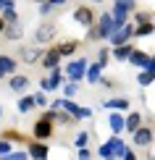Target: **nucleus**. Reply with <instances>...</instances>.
I'll return each mask as SVG.
<instances>
[{
    "mask_svg": "<svg viewBox=\"0 0 155 160\" xmlns=\"http://www.w3.org/2000/svg\"><path fill=\"white\" fill-rule=\"evenodd\" d=\"M124 152H126V142L121 139V134H113L108 142H103L97 147L100 158H124Z\"/></svg>",
    "mask_w": 155,
    "mask_h": 160,
    "instance_id": "f257e3e1",
    "label": "nucleus"
},
{
    "mask_svg": "<svg viewBox=\"0 0 155 160\" xmlns=\"http://www.w3.org/2000/svg\"><path fill=\"white\" fill-rule=\"evenodd\" d=\"M55 37H58V24H53V21H45L34 29V45H48Z\"/></svg>",
    "mask_w": 155,
    "mask_h": 160,
    "instance_id": "f03ea898",
    "label": "nucleus"
},
{
    "mask_svg": "<svg viewBox=\"0 0 155 160\" xmlns=\"http://www.w3.org/2000/svg\"><path fill=\"white\" fill-rule=\"evenodd\" d=\"M134 32H137V26L126 21L124 26H118V29L113 32V34L108 37V39H111V45H113V48H118V45H124V42H132V37H134Z\"/></svg>",
    "mask_w": 155,
    "mask_h": 160,
    "instance_id": "7ed1b4c3",
    "label": "nucleus"
},
{
    "mask_svg": "<svg viewBox=\"0 0 155 160\" xmlns=\"http://www.w3.org/2000/svg\"><path fill=\"white\" fill-rule=\"evenodd\" d=\"M87 58H76V61H71L69 66H66V79L69 82H79V79L87 76Z\"/></svg>",
    "mask_w": 155,
    "mask_h": 160,
    "instance_id": "20e7f679",
    "label": "nucleus"
},
{
    "mask_svg": "<svg viewBox=\"0 0 155 160\" xmlns=\"http://www.w3.org/2000/svg\"><path fill=\"white\" fill-rule=\"evenodd\" d=\"M63 79H66V71H60V68H50V76H45L42 82H39V87H42L45 92H55L63 87Z\"/></svg>",
    "mask_w": 155,
    "mask_h": 160,
    "instance_id": "39448f33",
    "label": "nucleus"
},
{
    "mask_svg": "<svg viewBox=\"0 0 155 160\" xmlns=\"http://www.w3.org/2000/svg\"><path fill=\"white\" fill-rule=\"evenodd\" d=\"M152 139H155V134H152L150 126H139V129L132 134V144H134V147H139V150H147L152 144Z\"/></svg>",
    "mask_w": 155,
    "mask_h": 160,
    "instance_id": "423d86ee",
    "label": "nucleus"
},
{
    "mask_svg": "<svg viewBox=\"0 0 155 160\" xmlns=\"http://www.w3.org/2000/svg\"><path fill=\"white\" fill-rule=\"evenodd\" d=\"M18 58L26 63V66H34L42 61V50H39V45H24L21 50H18Z\"/></svg>",
    "mask_w": 155,
    "mask_h": 160,
    "instance_id": "0eeeda50",
    "label": "nucleus"
},
{
    "mask_svg": "<svg viewBox=\"0 0 155 160\" xmlns=\"http://www.w3.org/2000/svg\"><path fill=\"white\" fill-rule=\"evenodd\" d=\"M71 16H74V21H76L79 26H92L95 24V11H92L90 5H79Z\"/></svg>",
    "mask_w": 155,
    "mask_h": 160,
    "instance_id": "6e6552de",
    "label": "nucleus"
},
{
    "mask_svg": "<svg viewBox=\"0 0 155 160\" xmlns=\"http://www.w3.org/2000/svg\"><path fill=\"white\" fill-rule=\"evenodd\" d=\"M53 121H48V118L39 116V121L34 123V129H32V134H34V139H50L53 137Z\"/></svg>",
    "mask_w": 155,
    "mask_h": 160,
    "instance_id": "1a4fd4ad",
    "label": "nucleus"
},
{
    "mask_svg": "<svg viewBox=\"0 0 155 160\" xmlns=\"http://www.w3.org/2000/svg\"><path fill=\"white\" fill-rule=\"evenodd\" d=\"M60 58H63V52H60V48L55 45V48H50V50H48V52H45V55H42V61H39V63H42L45 68L50 71V68H58Z\"/></svg>",
    "mask_w": 155,
    "mask_h": 160,
    "instance_id": "9d476101",
    "label": "nucleus"
},
{
    "mask_svg": "<svg viewBox=\"0 0 155 160\" xmlns=\"http://www.w3.org/2000/svg\"><path fill=\"white\" fill-rule=\"evenodd\" d=\"M150 61H152L150 52L137 50V48H134V50H132V55H129V63H132V66H137V68H150Z\"/></svg>",
    "mask_w": 155,
    "mask_h": 160,
    "instance_id": "9b49d317",
    "label": "nucleus"
},
{
    "mask_svg": "<svg viewBox=\"0 0 155 160\" xmlns=\"http://www.w3.org/2000/svg\"><path fill=\"white\" fill-rule=\"evenodd\" d=\"M3 37L8 39V42H16V39H21V37H24V26H21V21H11V24H5Z\"/></svg>",
    "mask_w": 155,
    "mask_h": 160,
    "instance_id": "f8f14e48",
    "label": "nucleus"
},
{
    "mask_svg": "<svg viewBox=\"0 0 155 160\" xmlns=\"http://www.w3.org/2000/svg\"><path fill=\"white\" fill-rule=\"evenodd\" d=\"M108 126H111L113 134H121V131H126V118L121 116V110H113L111 116H108Z\"/></svg>",
    "mask_w": 155,
    "mask_h": 160,
    "instance_id": "ddd939ff",
    "label": "nucleus"
},
{
    "mask_svg": "<svg viewBox=\"0 0 155 160\" xmlns=\"http://www.w3.org/2000/svg\"><path fill=\"white\" fill-rule=\"evenodd\" d=\"M16 74V58L13 55H0V79Z\"/></svg>",
    "mask_w": 155,
    "mask_h": 160,
    "instance_id": "4468645a",
    "label": "nucleus"
},
{
    "mask_svg": "<svg viewBox=\"0 0 155 160\" xmlns=\"http://www.w3.org/2000/svg\"><path fill=\"white\" fill-rule=\"evenodd\" d=\"M29 84H32V79L24 76V74H13V79L8 82L11 92H26V89H29Z\"/></svg>",
    "mask_w": 155,
    "mask_h": 160,
    "instance_id": "2eb2a0df",
    "label": "nucleus"
},
{
    "mask_svg": "<svg viewBox=\"0 0 155 160\" xmlns=\"http://www.w3.org/2000/svg\"><path fill=\"white\" fill-rule=\"evenodd\" d=\"M103 68H105V66L103 63H90V66H87V82H90V84H97L100 82V76H103Z\"/></svg>",
    "mask_w": 155,
    "mask_h": 160,
    "instance_id": "dca6fc26",
    "label": "nucleus"
},
{
    "mask_svg": "<svg viewBox=\"0 0 155 160\" xmlns=\"http://www.w3.org/2000/svg\"><path fill=\"white\" fill-rule=\"evenodd\" d=\"M87 39H90V42H100V39H108V32H105L100 24H92V26H87Z\"/></svg>",
    "mask_w": 155,
    "mask_h": 160,
    "instance_id": "f3484780",
    "label": "nucleus"
},
{
    "mask_svg": "<svg viewBox=\"0 0 155 160\" xmlns=\"http://www.w3.org/2000/svg\"><path fill=\"white\" fill-rule=\"evenodd\" d=\"M50 147L45 142H29V158H48Z\"/></svg>",
    "mask_w": 155,
    "mask_h": 160,
    "instance_id": "a211bd4d",
    "label": "nucleus"
},
{
    "mask_svg": "<svg viewBox=\"0 0 155 160\" xmlns=\"http://www.w3.org/2000/svg\"><path fill=\"white\" fill-rule=\"evenodd\" d=\"M139 126H142V113H139V110L129 113V116H126V131H129V134H134Z\"/></svg>",
    "mask_w": 155,
    "mask_h": 160,
    "instance_id": "6ab92c4d",
    "label": "nucleus"
},
{
    "mask_svg": "<svg viewBox=\"0 0 155 160\" xmlns=\"http://www.w3.org/2000/svg\"><path fill=\"white\" fill-rule=\"evenodd\" d=\"M132 50H134V45L132 42H124V45H118V48H113V58H116V61H129Z\"/></svg>",
    "mask_w": 155,
    "mask_h": 160,
    "instance_id": "aec40b11",
    "label": "nucleus"
},
{
    "mask_svg": "<svg viewBox=\"0 0 155 160\" xmlns=\"http://www.w3.org/2000/svg\"><path fill=\"white\" fill-rule=\"evenodd\" d=\"M74 121H76V118H74L66 108H55V123L58 126H71Z\"/></svg>",
    "mask_w": 155,
    "mask_h": 160,
    "instance_id": "412c9836",
    "label": "nucleus"
},
{
    "mask_svg": "<svg viewBox=\"0 0 155 160\" xmlns=\"http://www.w3.org/2000/svg\"><path fill=\"white\" fill-rule=\"evenodd\" d=\"M129 13H132V11L121 8V5H113V18H116V29H118V26H124L126 21H129Z\"/></svg>",
    "mask_w": 155,
    "mask_h": 160,
    "instance_id": "4be33fe9",
    "label": "nucleus"
},
{
    "mask_svg": "<svg viewBox=\"0 0 155 160\" xmlns=\"http://www.w3.org/2000/svg\"><path fill=\"white\" fill-rule=\"evenodd\" d=\"M37 108V100H34V95H24L21 100H18V110L21 113H32Z\"/></svg>",
    "mask_w": 155,
    "mask_h": 160,
    "instance_id": "5701e85b",
    "label": "nucleus"
},
{
    "mask_svg": "<svg viewBox=\"0 0 155 160\" xmlns=\"http://www.w3.org/2000/svg\"><path fill=\"white\" fill-rule=\"evenodd\" d=\"M105 108H108V110H126V108H129V100H126V97H113V100H105Z\"/></svg>",
    "mask_w": 155,
    "mask_h": 160,
    "instance_id": "b1692460",
    "label": "nucleus"
},
{
    "mask_svg": "<svg viewBox=\"0 0 155 160\" xmlns=\"http://www.w3.org/2000/svg\"><path fill=\"white\" fill-rule=\"evenodd\" d=\"M152 82H155V71H150V68H139L137 84H139V87H150Z\"/></svg>",
    "mask_w": 155,
    "mask_h": 160,
    "instance_id": "393cba45",
    "label": "nucleus"
},
{
    "mask_svg": "<svg viewBox=\"0 0 155 160\" xmlns=\"http://www.w3.org/2000/svg\"><path fill=\"white\" fill-rule=\"evenodd\" d=\"M79 45L82 42H76V39H66V42H60L58 48H60V52H63V58H69V55H74V52L79 50Z\"/></svg>",
    "mask_w": 155,
    "mask_h": 160,
    "instance_id": "a878e982",
    "label": "nucleus"
},
{
    "mask_svg": "<svg viewBox=\"0 0 155 160\" xmlns=\"http://www.w3.org/2000/svg\"><path fill=\"white\" fill-rule=\"evenodd\" d=\"M150 34H155V21L137 24V32H134V37H150Z\"/></svg>",
    "mask_w": 155,
    "mask_h": 160,
    "instance_id": "bb28decb",
    "label": "nucleus"
},
{
    "mask_svg": "<svg viewBox=\"0 0 155 160\" xmlns=\"http://www.w3.org/2000/svg\"><path fill=\"white\" fill-rule=\"evenodd\" d=\"M0 13H3V18H5V21H18V13H16V5H5V8L3 11H0Z\"/></svg>",
    "mask_w": 155,
    "mask_h": 160,
    "instance_id": "cd10ccee",
    "label": "nucleus"
},
{
    "mask_svg": "<svg viewBox=\"0 0 155 160\" xmlns=\"http://www.w3.org/2000/svg\"><path fill=\"white\" fill-rule=\"evenodd\" d=\"M63 95H66V97L79 95V82H66V87H63Z\"/></svg>",
    "mask_w": 155,
    "mask_h": 160,
    "instance_id": "c85d7f7f",
    "label": "nucleus"
},
{
    "mask_svg": "<svg viewBox=\"0 0 155 160\" xmlns=\"http://www.w3.org/2000/svg\"><path fill=\"white\" fill-rule=\"evenodd\" d=\"M11 139H5V137H0V158H8L11 155Z\"/></svg>",
    "mask_w": 155,
    "mask_h": 160,
    "instance_id": "c756f323",
    "label": "nucleus"
},
{
    "mask_svg": "<svg viewBox=\"0 0 155 160\" xmlns=\"http://www.w3.org/2000/svg\"><path fill=\"white\" fill-rule=\"evenodd\" d=\"M113 5H121V8H126V11H137V0H113Z\"/></svg>",
    "mask_w": 155,
    "mask_h": 160,
    "instance_id": "7c9ffc66",
    "label": "nucleus"
},
{
    "mask_svg": "<svg viewBox=\"0 0 155 160\" xmlns=\"http://www.w3.org/2000/svg\"><path fill=\"white\" fill-rule=\"evenodd\" d=\"M134 21H137V24L152 21V13H147V11H134Z\"/></svg>",
    "mask_w": 155,
    "mask_h": 160,
    "instance_id": "2f4dec72",
    "label": "nucleus"
},
{
    "mask_svg": "<svg viewBox=\"0 0 155 160\" xmlns=\"http://www.w3.org/2000/svg\"><path fill=\"white\" fill-rule=\"evenodd\" d=\"M53 11H55V3H53V0H45V3H39V13H42V16H50Z\"/></svg>",
    "mask_w": 155,
    "mask_h": 160,
    "instance_id": "473e14b6",
    "label": "nucleus"
},
{
    "mask_svg": "<svg viewBox=\"0 0 155 160\" xmlns=\"http://www.w3.org/2000/svg\"><path fill=\"white\" fill-rule=\"evenodd\" d=\"M3 137H5V139H11V142H26V139H24L21 134H18L16 129H8V131H3Z\"/></svg>",
    "mask_w": 155,
    "mask_h": 160,
    "instance_id": "72a5a7b5",
    "label": "nucleus"
},
{
    "mask_svg": "<svg viewBox=\"0 0 155 160\" xmlns=\"http://www.w3.org/2000/svg\"><path fill=\"white\" fill-rule=\"evenodd\" d=\"M111 55H113V52L108 50V48H103V50L97 52V63H103V66H108V61H111Z\"/></svg>",
    "mask_w": 155,
    "mask_h": 160,
    "instance_id": "f704fd0d",
    "label": "nucleus"
},
{
    "mask_svg": "<svg viewBox=\"0 0 155 160\" xmlns=\"http://www.w3.org/2000/svg\"><path fill=\"white\" fill-rule=\"evenodd\" d=\"M87 142H90V134L87 131H79L76 134V147H87Z\"/></svg>",
    "mask_w": 155,
    "mask_h": 160,
    "instance_id": "c9c22d12",
    "label": "nucleus"
},
{
    "mask_svg": "<svg viewBox=\"0 0 155 160\" xmlns=\"http://www.w3.org/2000/svg\"><path fill=\"white\" fill-rule=\"evenodd\" d=\"M34 100H37V108H45V105L50 102V100L45 97V89H42V92H37V95H34Z\"/></svg>",
    "mask_w": 155,
    "mask_h": 160,
    "instance_id": "e433bc0d",
    "label": "nucleus"
},
{
    "mask_svg": "<svg viewBox=\"0 0 155 160\" xmlns=\"http://www.w3.org/2000/svg\"><path fill=\"white\" fill-rule=\"evenodd\" d=\"M97 84H103L105 89H113V87H116V82H113V79H108V76H100V82Z\"/></svg>",
    "mask_w": 155,
    "mask_h": 160,
    "instance_id": "4c0bfd02",
    "label": "nucleus"
},
{
    "mask_svg": "<svg viewBox=\"0 0 155 160\" xmlns=\"http://www.w3.org/2000/svg\"><path fill=\"white\" fill-rule=\"evenodd\" d=\"M11 160H24V158H29V150H26V152H21V150H18V152H13L11 150V155H8Z\"/></svg>",
    "mask_w": 155,
    "mask_h": 160,
    "instance_id": "58836bf2",
    "label": "nucleus"
},
{
    "mask_svg": "<svg viewBox=\"0 0 155 160\" xmlns=\"http://www.w3.org/2000/svg\"><path fill=\"white\" fill-rule=\"evenodd\" d=\"M79 158H92V152L87 150V147H79Z\"/></svg>",
    "mask_w": 155,
    "mask_h": 160,
    "instance_id": "ea45409f",
    "label": "nucleus"
},
{
    "mask_svg": "<svg viewBox=\"0 0 155 160\" xmlns=\"http://www.w3.org/2000/svg\"><path fill=\"white\" fill-rule=\"evenodd\" d=\"M124 158H126V160H134V158H137V152H134V150H129V147H126V152H124Z\"/></svg>",
    "mask_w": 155,
    "mask_h": 160,
    "instance_id": "a19ab883",
    "label": "nucleus"
},
{
    "mask_svg": "<svg viewBox=\"0 0 155 160\" xmlns=\"http://www.w3.org/2000/svg\"><path fill=\"white\" fill-rule=\"evenodd\" d=\"M5 24H8V21H5V18H3V13H0V34L5 32Z\"/></svg>",
    "mask_w": 155,
    "mask_h": 160,
    "instance_id": "79ce46f5",
    "label": "nucleus"
},
{
    "mask_svg": "<svg viewBox=\"0 0 155 160\" xmlns=\"http://www.w3.org/2000/svg\"><path fill=\"white\" fill-rule=\"evenodd\" d=\"M53 3H55V5H66V3H69V0H53Z\"/></svg>",
    "mask_w": 155,
    "mask_h": 160,
    "instance_id": "37998d69",
    "label": "nucleus"
},
{
    "mask_svg": "<svg viewBox=\"0 0 155 160\" xmlns=\"http://www.w3.org/2000/svg\"><path fill=\"white\" fill-rule=\"evenodd\" d=\"M5 5H8V0H0V11H3V8H5Z\"/></svg>",
    "mask_w": 155,
    "mask_h": 160,
    "instance_id": "c03bdc74",
    "label": "nucleus"
},
{
    "mask_svg": "<svg viewBox=\"0 0 155 160\" xmlns=\"http://www.w3.org/2000/svg\"><path fill=\"white\" fill-rule=\"evenodd\" d=\"M90 3H103V0H90Z\"/></svg>",
    "mask_w": 155,
    "mask_h": 160,
    "instance_id": "a18cd8bd",
    "label": "nucleus"
},
{
    "mask_svg": "<svg viewBox=\"0 0 155 160\" xmlns=\"http://www.w3.org/2000/svg\"><path fill=\"white\" fill-rule=\"evenodd\" d=\"M32 3H45V0H32Z\"/></svg>",
    "mask_w": 155,
    "mask_h": 160,
    "instance_id": "49530a36",
    "label": "nucleus"
},
{
    "mask_svg": "<svg viewBox=\"0 0 155 160\" xmlns=\"http://www.w3.org/2000/svg\"><path fill=\"white\" fill-rule=\"evenodd\" d=\"M0 116H3V108H0Z\"/></svg>",
    "mask_w": 155,
    "mask_h": 160,
    "instance_id": "de8ad7c7",
    "label": "nucleus"
},
{
    "mask_svg": "<svg viewBox=\"0 0 155 160\" xmlns=\"http://www.w3.org/2000/svg\"><path fill=\"white\" fill-rule=\"evenodd\" d=\"M152 21H155V13H152Z\"/></svg>",
    "mask_w": 155,
    "mask_h": 160,
    "instance_id": "09e8293b",
    "label": "nucleus"
}]
</instances>
